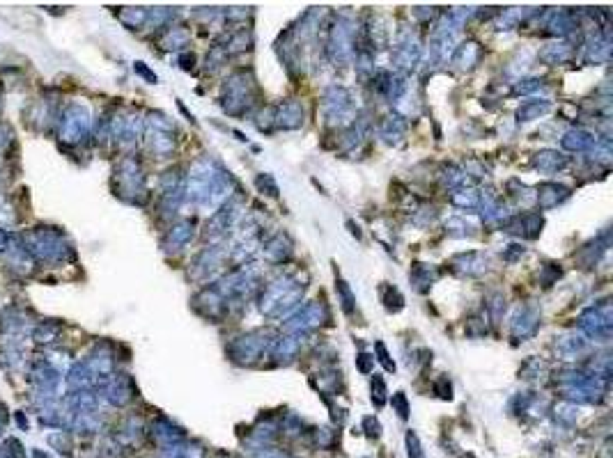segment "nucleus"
Returning a JSON list of instances; mask_svg holds the SVG:
<instances>
[{
	"instance_id": "f257e3e1",
	"label": "nucleus",
	"mask_w": 613,
	"mask_h": 458,
	"mask_svg": "<svg viewBox=\"0 0 613 458\" xmlns=\"http://www.w3.org/2000/svg\"><path fill=\"white\" fill-rule=\"evenodd\" d=\"M237 186L233 175L212 159H198L184 179V197L200 209H219Z\"/></svg>"
},
{
	"instance_id": "f03ea898",
	"label": "nucleus",
	"mask_w": 613,
	"mask_h": 458,
	"mask_svg": "<svg viewBox=\"0 0 613 458\" xmlns=\"http://www.w3.org/2000/svg\"><path fill=\"white\" fill-rule=\"evenodd\" d=\"M305 294L303 273H278L271 277L267 284H262L258 291V310L269 319H283L289 317L299 310Z\"/></svg>"
},
{
	"instance_id": "7ed1b4c3",
	"label": "nucleus",
	"mask_w": 613,
	"mask_h": 458,
	"mask_svg": "<svg viewBox=\"0 0 613 458\" xmlns=\"http://www.w3.org/2000/svg\"><path fill=\"white\" fill-rule=\"evenodd\" d=\"M260 87L251 69H237L226 78L221 85L219 103L226 115L230 117H244L258 106Z\"/></svg>"
},
{
	"instance_id": "20e7f679",
	"label": "nucleus",
	"mask_w": 613,
	"mask_h": 458,
	"mask_svg": "<svg viewBox=\"0 0 613 458\" xmlns=\"http://www.w3.org/2000/svg\"><path fill=\"white\" fill-rule=\"evenodd\" d=\"M354 44H356V24L349 17H335L324 24V49L326 58L335 67H345L354 60Z\"/></svg>"
},
{
	"instance_id": "39448f33",
	"label": "nucleus",
	"mask_w": 613,
	"mask_h": 458,
	"mask_svg": "<svg viewBox=\"0 0 613 458\" xmlns=\"http://www.w3.org/2000/svg\"><path fill=\"white\" fill-rule=\"evenodd\" d=\"M274 340H276L274 330L255 328V330H249V333L235 337V340L228 344L226 353H228L230 362H235L237 367H255V364H260V360L267 358Z\"/></svg>"
},
{
	"instance_id": "423d86ee",
	"label": "nucleus",
	"mask_w": 613,
	"mask_h": 458,
	"mask_svg": "<svg viewBox=\"0 0 613 458\" xmlns=\"http://www.w3.org/2000/svg\"><path fill=\"white\" fill-rule=\"evenodd\" d=\"M321 115H324L326 126L335 131H345L358 117L354 92L345 85H331L321 94Z\"/></svg>"
},
{
	"instance_id": "0eeeda50",
	"label": "nucleus",
	"mask_w": 613,
	"mask_h": 458,
	"mask_svg": "<svg viewBox=\"0 0 613 458\" xmlns=\"http://www.w3.org/2000/svg\"><path fill=\"white\" fill-rule=\"evenodd\" d=\"M239 218H242V200L230 197L207 218V222L203 224V234L200 236H203V241L209 245H219L226 241L228 234H233L235 231V227L239 224Z\"/></svg>"
},
{
	"instance_id": "6e6552de",
	"label": "nucleus",
	"mask_w": 613,
	"mask_h": 458,
	"mask_svg": "<svg viewBox=\"0 0 613 458\" xmlns=\"http://www.w3.org/2000/svg\"><path fill=\"white\" fill-rule=\"evenodd\" d=\"M423 58V42L421 35L414 28H402L398 37H395L393 51H391V62L395 73L400 76H409L411 71H416V67L421 64Z\"/></svg>"
},
{
	"instance_id": "1a4fd4ad",
	"label": "nucleus",
	"mask_w": 613,
	"mask_h": 458,
	"mask_svg": "<svg viewBox=\"0 0 613 458\" xmlns=\"http://www.w3.org/2000/svg\"><path fill=\"white\" fill-rule=\"evenodd\" d=\"M611 326H613V310L609 300H600V303H595L593 307L581 312L579 317V330L593 342H609Z\"/></svg>"
},
{
	"instance_id": "9d476101",
	"label": "nucleus",
	"mask_w": 613,
	"mask_h": 458,
	"mask_svg": "<svg viewBox=\"0 0 613 458\" xmlns=\"http://www.w3.org/2000/svg\"><path fill=\"white\" fill-rule=\"evenodd\" d=\"M328 321H331V312H328L326 303L312 300V303H305L303 307H299L296 312L289 314L287 324H285V333L308 335V333H312V330L326 326Z\"/></svg>"
},
{
	"instance_id": "9b49d317",
	"label": "nucleus",
	"mask_w": 613,
	"mask_h": 458,
	"mask_svg": "<svg viewBox=\"0 0 613 458\" xmlns=\"http://www.w3.org/2000/svg\"><path fill=\"white\" fill-rule=\"evenodd\" d=\"M228 259H230L228 247L223 245V243H219V245H207V247H203V250L196 254V257H193L189 273H191V277L196 282H209V280H214V277L219 275V273H223V268H226Z\"/></svg>"
},
{
	"instance_id": "f8f14e48",
	"label": "nucleus",
	"mask_w": 613,
	"mask_h": 458,
	"mask_svg": "<svg viewBox=\"0 0 613 458\" xmlns=\"http://www.w3.org/2000/svg\"><path fill=\"white\" fill-rule=\"evenodd\" d=\"M193 310H196L200 317L212 321V324H221V321L228 319L230 314V303L226 300V296L221 294L219 287L212 282L207 284L193 296Z\"/></svg>"
},
{
	"instance_id": "ddd939ff",
	"label": "nucleus",
	"mask_w": 613,
	"mask_h": 458,
	"mask_svg": "<svg viewBox=\"0 0 613 458\" xmlns=\"http://www.w3.org/2000/svg\"><path fill=\"white\" fill-rule=\"evenodd\" d=\"M271 122L274 131H296L305 124V108L299 99L280 101L278 106H271Z\"/></svg>"
},
{
	"instance_id": "4468645a",
	"label": "nucleus",
	"mask_w": 613,
	"mask_h": 458,
	"mask_svg": "<svg viewBox=\"0 0 613 458\" xmlns=\"http://www.w3.org/2000/svg\"><path fill=\"white\" fill-rule=\"evenodd\" d=\"M305 335H276V340L271 342V349H269L267 358L271 367H287L292 364L299 358V351H301V342Z\"/></svg>"
},
{
	"instance_id": "2eb2a0df",
	"label": "nucleus",
	"mask_w": 613,
	"mask_h": 458,
	"mask_svg": "<svg viewBox=\"0 0 613 458\" xmlns=\"http://www.w3.org/2000/svg\"><path fill=\"white\" fill-rule=\"evenodd\" d=\"M540 319H542L540 310H537L535 305L519 307V310L512 314V321H510V337L514 340V344L535 337V333L540 330Z\"/></svg>"
},
{
	"instance_id": "dca6fc26",
	"label": "nucleus",
	"mask_w": 613,
	"mask_h": 458,
	"mask_svg": "<svg viewBox=\"0 0 613 458\" xmlns=\"http://www.w3.org/2000/svg\"><path fill=\"white\" fill-rule=\"evenodd\" d=\"M453 273H457L462 277H480L489 270V254L480 252V250H469V252H460L451 257L448 261Z\"/></svg>"
},
{
	"instance_id": "f3484780",
	"label": "nucleus",
	"mask_w": 613,
	"mask_h": 458,
	"mask_svg": "<svg viewBox=\"0 0 613 458\" xmlns=\"http://www.w3.org/2000/svg\"><path fill=\"white\" fill-rule=\"evenodd\" d=\"M542 227H544V218L540 213H512L510 220L501 229L517 238H524V241H535V238L542 234Z\"/></svg>"
},
{
	"instance_id": "a211bd4d",
	"label": "nucleus",
	"mask_w": 613,
	"mask_h": 458,
	"mask_svg": "<svg viewBox=\"0 0 613 458\" xmlns=\"http://www.w3.org/2000/svg\"><path fill=\"white\" fill-rule=\"evenodd\" d=\"M407 117L400 115L398 110L388 112L379 119L377 126V135L381 138V142H386L388 147H402L405 145V135H407Z\"/></svg>"
},
{
	"instance_id": "6ab92c4d",
	"label": "nucleus",
	"mask_w": 613,
	"mask_h": 458,
	"mask_svg": "<svg viewBox=\"0 0 613 458\" xmlns=\"http://www.w3.org/2000/svg\"><path fill=\"white\" fill-rule=\"evenodd\" d=\"M542 26L547 28V33L551 37H567L577 28V14L567 7H551L542 14Z\"/></svg>"
},
{
	"instance_id": "aec40b11",
	"label": "nucleus",
	"mask_w": 613,
	"mask_h": 458,
	"mask_svg": "<svg viewBox=\"0 0 613 458\" xmlns=\"http://www.w3.org/2000/svg\"><path fill=\"white\" fill-rule=\"evenodd\" d=\"M260 247H262V257L269 261V264H283V261H287L289 257H292L294 241L287 231H276V234L264 238Z\"/></svg>"
},
{
	"instance_id": "412c9836",
	"label": "nucleus",
	"mask_w": 613,
	"mask_h": 458,
	"mask_svg": "<svg viewBox=\"0 0 613 458\" xmlns=\"http://www.w3.org/2000/svg\"><path fill=\"white\" fill-rule=\"evenodd\" d=\"M584 60L588 64H607L609 62V60H611L609 28L595 30V33L588 37L586 46H584Z\"/></svg>"
},
{
	"instance_id": "4be33fe9",
	"label": "nucleus",
	"mask_w": 613,
	"mask_h": 458,
	"mask_svg": "<svg viewBox=\"0 0 613 458\" xmlns=\"http://www.w3.org/2000/svg\"><path fill=\"white\" fill-rule=\"evenodd\" d=\"M451 67L453 69H457V71H471V69H476L478 64H480V60H482V46L478 42H473V39H469V42H462L460 46H455L453 49V53H451Z\"/></svg>"
},
{
	"instance_id": "5701e85b",
	"label": "nucleus",
	"mask_w": 613,
	"mask_h": 458,
	"mask_svg": "<svg viewBox=\"0 0 613 458\" xmlns=\"http://www.w3.org/2000/svg\"><path fill=\"white\" fill-rule=\"evenodd\" d=\"M572 191L567 186L558 184V182H544L535 188V204L542 209V211H549V209H556L558 204L570 200Z\"/></svg>"
},
{
	"instance_id": "b1692460",
	"label": "nucleus",
	"mask_w": 613,
	"mask_h": 458,
	"mask_svg": "<svg viewBox=\"0 0 613 458\" xmlns=\"http://www.w3.org/2000/svg\"><path fill=\"white\" fill-rule=\"evenodd\" d=\"M530 163H533V168L537 172H542V175H558V172H563L565 168H570V156H565L563 152H558V149H540V152L533 154Z\"/></svg>"
},
{
	"instance_id": "393cba45",
	"label": "nucleus",
	"mask_w": 613,
	"mask_h": 458,
	"mask_svg": "<svg viewBox=\"0 0 613 458\" xmlns=\"http://www.w3.org/2000/svg\"><path fill=\"white\" fill-rule=\"evenodd\" d=\"M152 147L161 159L168 154H173V149H175V129H173V124L166 122L163 117L152 122Z\"/></svg>"
},
{
	"instance_id": "a878e982",
	"label": "nucleus",
	"mask_w": 613,
	"mask_h": 458,
	"mask_svg": "<svg viewBox=\"0 0 613 458\" xmlns=\"http://www.w3.org/2000/svg\"><path fill=\"white\" fill-rule=\"evenodd\" d=\"M554 349H556V355H560L563 360H579L581 355H586L588 353L590 344L586 337H581L577 333H567V335L558 337Z\"/></svg>"
},
{
	"instance_id": "bb28decb",
	"label": "nucleus",
	"mask_w": 613,
	"mask_h": 458,
	"mask_svg": "<svg viewBox=\"0 0 613 458\" xmlns=\"http://www.w3.org/2000/svg\"><path fill=\"white\" fill-rule=\"evenodd\" d=\"M437 280H439V268L432 264L416 261V264L409 268V282L416 294H428V291L432 289V284H435Z\"/></svg>"
},
{
	"instance_id": "cd10ccee",
	"label": "nucleus",
	"mask_w": 613,
	"mask_h": 458,
	"mask_svg": "<svg viewBox=\"0 0 613 458\" xmlns=\"http://www.w3.org/2000/svg\"><path fill=\"white\" fill-rule=\"evenodd\" d=\"M595 142H597L595 133H590L586 129H570L560 138V147L572 154H588L590 149L595 147Z\"/></svg>"
},
{
	"instance_id": "c85d7f7f",
	"label": "nucleus",
	"mask_w": 613,
	"mask_h": 458,
	"mask_svg": "<svg viewBox=\"0 0 613 458\" xmlns=\"http://www.w3.org/2000/svg\"><path fill=\"white\" fill-rule=\"evenodd\" d=\"M193 236H196V222H193V220H182V222L173 224V227L168 229L163 245H166L168 250L177 252V250H182L184 245H189Z\"/></svg>"
},
{
	"instance_id": "c756f323",
	"label": "nucleus",
	"mask_w": 613,
	"mask_h": 458,
	"mask_svg": "<svg viewBox=\"0 0 613 458\" xmlns=\"http://www.w3.org/2000/svg\"><path fill=\"white\" fill-rule=\"evenodd\" d=\"M572 44L565 42V39H556L547 44V46H542L540 51V60L544 64L549 67H558V64H565L567 60H572Z\"/></svg>"
},
{
	"instance_id": "7c9ffc66",
	"label": "nucleus",
	"mask_w": 613,
	"mask_h": 458,
	"mask_svg": "<svg viewBox=\"0 0 613 458\" xmlns=\"http://www.w3.org/2000/svg\"><path fill=\"white\" fill-rule=\"evenodd\" d=\"M549 110H551L549 99H528L514 110V119H517V124H528V122H535V119L544 117Z\"/></svg>"
},
{
	"instance_id": "2f4dec72",
	"label": "nucleus",
	"mask_w": 613,
	"mask_h": 458,
	"mask_svg": "<svg viewBox=\"0 0 613 458\" xmlns=\"http://www.w3.org/2000/svg\"><path fill=\"white\" fill-rule=\"evenodd\" d=\"M480 200H482V193L473 188V186H464V188H457L451 193V204L462 209V211H478V209H480Z\"/></svg>"
},
{
	"instance_id": "473e14b6",
	"label": "nucleus",
	"mask_w": 613,
	"mask_h": 458,
	"mask_svg": "<svg viewBox=\"0 0 613 458\" xmlns=\"http://www.w3.org/2000/svg\"><path fill=\"white\" fill-rule=\"evenodd\" d=\"M530 10L526 7H507V10L498 12V21H496V30H514L521 26V21L530 17Z\"/></svg>"
},
{
	"instance_id": "72a5a7b5",
	"label": "nucleus",
	"mask_w": 613,
	"mask_h": 458,
	"mask_svg": "<svg viewBox=\"0 0 613 458\" xmlns=\"http://www.w3.org/2000/svg\"><path fill=\"white\" fill-rule=\"evenodd\" d=\"M446 234L453 238H471L476 236V224L462 215H453L446 220Z\"/></svg>"
},
{
	"instance_id": "f704fd0d",
	"label": "nucleus",
	"mask_w": 613,
	"mask_h": 458,
	"mask_svg": "<svg viewBox=\"0 0 613 458\" xmlns=\"http://www.w3.org/2000/svg\"><path fill=\"white\" fill-rule=\"evenodd\" d=\"M335 294H338V303L342 307V312H345L347 317H354L356 314V296L340 275H335Z\"/></svg>"
},
{
	"instance_id": "c9c22d12",
	"label": "nucleus",
	"mask_w": 613,
	"mask_h": 458,
	"mask_svg": "<svg viewBox=\"0 0 613 458\" xmlns=\"http://www.w3.org/2000/svg\"><path fill=\"white\" fill-rule=\"evenodd\" d=\"M381 303H384L388 314H398L405 310V296H402V291L398 287H393V284H384V287H381Z\"/></svg>"
},
{
	"instance_id": "e433bc0d",
	"label": "nucleus",
	"mask_w": 613,
	"mask_h": 458,
	"mask_svg": "<svg viewBox=\"0 0 613 458\" xmlns=\"http://www.w3.org/2000/svg\"><path fill=\"white\" fill-rule=\"evenodd\" d=\"M464 333L469 337H473V340H482V337H487L489 335V317H487V312L482 310L480 314L471 317L467 321V326H464Z\"/></svg>"
},
{
	"instance_id": "4c0bfd02",
	"label": "nucleus",
	"mask_w": 613,
	"mask_h": 458,
	"mask_svg": "<svg viewBox=\"0 0 613 458\" xmlns=\"http://www.w3.org/2000/svg\"><path fill=\"white\" fill-rule=\"evenodd\" d=\"M554 419L556 424H563V426H574L579 419V408L570 401H563L560 405H556L554 408Z\"/></svg>"
},
{
	"instance_id": "58836bf2",
	"label": "nucleus",
	"mask_w": 613,
	"mask_h": 458,
	"mask_svg": "<svg viewBox=\"0 0 613 458\" xmlns=\"http://www.w3.org/2000/svg\"><path fill=\"white\" fill-rule=\"evenodd\" d=\"M255 188H258V193L267 195V197H278L280 195L278 182H276L274 175H269V172H260V175L255 177Z\"/></svg>"
},
{
	"instance_id": "ea45409f",
	"label": "nucleus",
	"mask_w": 613,
	"mask_h": 458,
	"mask_svg": "<svg viewBox=\"0 0 613 458\" xmlns=\"http://www.w3.org/2000/svg\"><path fill=\"white\" fill-rule=\"evenodd\" d=\"M507 193H510L517 202H524V204L535 202V191L528 188L526 184H521L519 179H510V182H507Z\"/></svg>"
},
{
	"instance_id": "a19ab883",
	"label": "nucleus",
	"mask_w": 613,
	"mask_h": 458,
	"mask_svg": "<svg viewBox=\"0 0 613 458\" xmlns=\"http://www.w3.org/2000/svg\"><path fill=\"white\" fill-rule=\"evenodd\" d=\"M189 39H191L189 30L182 28V26H177V28H170V30H168L166 42H163V44H166V49L179 51V49H184L186 44H189Z\"/></svg>"
},
{
	"instance_id": "79ce46f5",
	"label": "nucleus",
	"mask_w": 613,
	"mask_h": 458,
	"mask_svg": "<svg viewBox=\"0 0 613 458\" xmlns=\"http://www.w3.org/2000/svg\"><path fill=\"white\" fill-rule=\"evenodd\" d=\"M370 392H372V403L377 405V408H381V405H386L388 401V387H386V380L379 376V373H375L370 380Z\"/></svg>"
},
{
	"instance_id": "37998d69",
	"label": "nucleus",
	"mask_w": 613,
	"mask_h": 458,
	"mask_svg": "<svg viewBox=\"0 0 613 458\" xmlns=\"http://www.w3.org/2000/svg\"><path fill=\"white\" fill-rule=\"evenodd\" d=\"M166 458H205V449L198 447V445H186L182 447L177 442V445H173L168 449Z\"/></svg>"
},
{
	"instance_id": "c03bdc74",
	"label": "nucleus",
	"mask_w": 613,
	"mask_h": 458,
	"mask_svg": "<svg viewBox=\"0 0 613 458\" xmlns=\"http://www.w3.org/2000/svg\"><path fill=\"white\" fill-rule=\"evenodd\" d=\"M485 312H487V317L492 319V324H498V319L503 317L505 312V298L501 294H492L487 298V305H485Z\"/></svg>"
},
{
	"instance_id": "a18cd8bd",
	"label": "nucleus",
	"mask_w": 613,
	"mask_h": 458,
	"mask_svg": "<svg viewBox=\"0 0 613 458\" xmlns=\"http://www.w3.org/2000/svg\"><path fill=\"white\" fill-rule=\"evenodd\" d=\"M542 87H544V80L537 78V76L519 78L517 82H514L512 94H530V92H537V89H542Z\"/></svg>"
},
{
	"instance_id": "49530a36",
	"label": "nucleus",
	"mask_w": 613,
	"mask_h": 458,
	"mask_svg": "<svg viewBox=\"0 0 613 458\" xmlns=\"http://www.w3.org/2000/svg\"><path fill=\"white\" fill-rule=\"evenodd\" d=\"M375 360L388 373H395V369H398V364H395V360L391 358V353H388L384 342H375Z\"/></svg>"
},
{
	"instance_id": "de8ad7c7",
	"label": "nucleus",
	"mask_w": 613,
	"mask_h": 458,
	"mask_svg": "<svg viewBox=\"0 0 613 458\" xmlns=\"http://www.w3.org/2000/svg\"><path fill=\"white\" fill-rule=\"evenodd\" d=\"M405 445H407V456L409 458H428L425 456V449H423V445H421V438H418L416 435V431H407V435H405Z\"/></svg>"
},
{
	"instance_id": "09e8293b",
	"label": "nucleus",
	"mask_w": 613,
	"mask_h": 458,
	"mask_svg": "<svg viewBox=\"0 0 613 458\" xmlns=\"http://www.w3.org/2000/svg\"><path fill=\"white\" fill-rule=\"evenodd\" d=\"M310 433H312V438H315V445L319 449H331L335 445V431L328 429V426H321V429H315Z\"/></svg>"
},
{
	"instance_id": "8fccbe9b",
	"label": "nucleus",
	"mask_w": 613,
	"mask_h": 458,
	"mask_svg": "<svg viewBox=\"0 0 613 458\" xmlns=\"http://www.w3.org/2000/svg\"><path fill=\"white\" fill-rule=\"evenodd\" d=\"M432 392H435L439 399L444 401H453V382L448 376H439L435 382H432Z\"/></svg>"
},
{
	"instance_id": "3c124183",
	"label": "nucleus",
	"mask_w": 613,
	"mask_h": 458,
	"mask_svg": "<svg viewBox=\"0 0 613 458\" xmlns=\"http://www.w3.org/2000/svg\"><path fill=\"white\" fill-rule=\"evenodd\" d=\"M391 405L393 410L398 412L400 419H409V412H411V405H409V399L405 392H395L393 399H391Z\"/></svg>"
},
{
	"instance_id": "603ef678",
	"label": "nucleus",
	"mask_w": 613,
	"mask_h": 458,
	"mask_svg": "<svg viewBox=\"0 0 613 458\" xmlns=\"http://www.w3.org/2000/svg\"><path fill=\"white\" fill-rule=\"evenodd\" d=\"M540 282L544 284V287H551L560 275H563V270H560V264H544L542 270H540Z\"/></svg>"
},
{
	"instance_id": "864d4df0",
	"label": "nucleus",
	"mask_w": 613,
	"mask_h": 458,
	"mask_svg": "<svg viewBox=\"0 0 613 458\" xmlns=\"http://www.w3.org/2000/svg\"><path fill=\"white\" fill-rule=\"evenodd\" d=\"M356 369L363 373V376H370L372 371H375V355H370V353L361 351L356 355Z\"/></svg>"
},
{
	"instance_id": "5fc2aeb1",
	"label": "nucleus",
	"mask_w": 613,
	"mask_h": 458,
	"mask_svg": "<svg viewBox=\"0 0 613 458\" xmlns=\"http://www.w3.org/2000/svg\"><path fill=\"white\" fill-rule=\"evenodd\" d=\"M363 431L370 440H379L381 438V422L375 415H365L363 417Z\"/></svg>"
},
{
	"instance_id": "6e6d98bb",
	"label": "nucleus",
	"mask_w": 613,
	"mask_h": 458,
	"mask_svg": "<svg viewBox=\"0 0 613 458\" xmlns=\"http://www.w3.org/2000/svg\"><path fill=\"white\" fill-rule=\"evenodd\" d=\"M524 245L519 243H510L505 247L503 252H501V257H503V261H507V264H514V261H519L521 257H524Z\"/></svg>"
},
{
	"instance_id": "4d7b16f0",
	"label": "nucleus",
	"mask_w": 613,
	"mask_h": 458,
	"mask_svg": "<svg viewBox=\"0 0 613 458\" xmlns=\"http://www.w3.org/2000/svg\"><path fill=\"white\" fill-rule=\"evenodd\" d=\"M253 458H294L289 456L285 452H280V449H271V447H264V449H258V454Z\"/></svg>"
},
{
	"instance_id": "13d9d810",
	"label": "nucleus",
	"mask_w": 613,
	"mask_h": 458,
	"mask_svg": "<svg viewBox=\"0 0 613 458\" xmlns=\"http://www.w3.org/2000/svg\"><path fill=\"white\" fill-rule=\"evenodd\" d=\"M179 62H182V69H186V71L196 69V55L193 53H184L182 58H179Z\"/></svg>"
},
{
	"instance_id": "bf43d9fd",
	"label": "nucleus",
	"mask_w": 613,
	"mask_h": 458,
	"mask_svg": "<svg viewBox=\"0 0 613 458\" xmlns=\"http://www.w3.org/2000/svg\"><path fill=\"white\" fill-rule=\"evenodd\" d=\"M347 227H349V231H351V234H354L356 238H363V234H361V229H358V227H356V224H354V222H351V220H347Z\"/></svg>"
}]
</instances>
